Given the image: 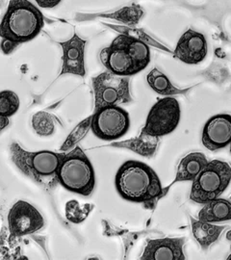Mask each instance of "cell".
Instances as JSON below:
<instances>
[{"mask_svg": "<svg viewBox=\"0 0 231 260\" xmlns=\"http://www.w3.org/2000/svg\"><path fill=\"white\" fill-rule=\"evenodd\" d=\"M87 41L74 34L72 39L67 42L59 43L63 49V66L59 76L71 74L84 77L86 75L85 69V47Z\"/></svg>", "mask_w": 231, "mask_h": 260, "instance_id": "obj_13", "label": "cell"}, {"mask_svg": "<svg viewBox=\"0 0 231 260\" xmlns=\"http://www.w3.org/2000/svg\"><path fill=\"white\" fill-rule=\"evenodd\" d=\"M129 127V114L118 105L102 107L92 116L91 129L98 139H120L126 134Z\"/></svg>", "mask_w": 231, "mask_h": 260, "instance_id": "obj_7", "label": "cell"}, {"mask_svg": "<svg viewBox=\"0 0 231 260\" xmlns=\"http://www.w3.org/2000/svg\"><path fill=\"white\" fill-rule=\"evenodd\" d=\"M185 238L150 239L141 257L142 260H185Z\"/></svg>", "mask_w": 231, "mask_h": 260, "instance_id": "obj_14", "label": "cell"}, {"mask_svg": "<svg viewBox=\"0 0 231 260\" xmlns=\"http://www.w3.org/2000/svg\"><path fill=\"white\" fill-rule=\"evenodd\" d=\"M93 207L92 204L80 205L77 201L72 200L65 205V217L72 223H81L88 218Z\"/></svg>", "mask_w": 231, "mask_h": 260, "instance_id": "obj_23", "label": "cell"}, {"mask_svg": "<svg viewBox=\"0 0 231 260\" xmlns=\"http://www.w3.org/2000/svg\"><path fill=\"white\" fill-rule=\"evenodd\" d=\"M180 105L175 98L158 100L148 113L145 127L148 134L162 137L176 130L180 121Z\"/></svg>", "mask_w": 231, "mask_h": 260, "instance_id": "obj_8", "label": "cell"}, {"mask_svg": "<svg viewBox=\"0 0 231 260\" xmlns=\"http://www.w3.org/2000/svg\"><path fill=\"white\" fill-rule=\"evenodd\" d=\"M197 214L199 220L207 223L229 221L231 219V203L225 199H214L204 204Z\"/></svg>", "mask_w": 231, "mask_h": 260, "instance_id": "obj_17", "label": "cell"}, {"mask_svg": "<svg viewBox=\"0 0 231 260\" xmlns=\"http://www.w3.org/2000/svg\"><path fill=\"white\" fill-rule=\"evenodd\" d=\"M203 144L209 150H218L227 147L231 142V117L220 114L206 121L203 131Z\"/></svg>", "mask_w": 231, "mask_h": 260, "instance_id": "obj_11", "label": "cell"}, {"mask_svg": "<svg viewBox=\"0 0 231 260\" xmlns=\"http://www.w3.org/2000/svg\"><path fill=\"white\" fill-rule=\"evenodd\" d=\"M207 54V42L203 34L188 29L180 37L174 56L185 64H199Z\"/></svg>", "mask_w": 231, "mask_h": 260, "instance_id": "obj_12", "label": "cell"}, {"mask_svg": "<svg viewBox=\"0 0 231 260\" xmlns=\"http://www.w3.org/2000/svg\"><path fill=\"white\" fill-rule=\"evenodd\" d=\"M190 220L194 239L204 250H207L214 242L217 241L221 233L226 228L225 225L211 224L201 220L196 221L192 217Z\"/></svg>", "mask_w": 231, "mask_h": 260, "instance_id": "obj_18", "label": "cell"}, {"mask_svg": "<svg viewBox=\"0 0 231 260\" xmlns=\"http://www.w3.org/2000/svg\"><path fill=\"white\" fill-rule=\"evenodd\" d=\"M124 44L133 62L136 74H138L145 70L150 62V50L148 45L136 37L128 35H124Z\"/></svg>", "mask_w": 231, "mask_h": 260, "instance_id": "obj_19", "label": "cell"}, {"mask_svg": "<svg viewBox=\"0 0 231 260\" xmlns=\"http://www.w3.org/2000/svg\"><path fill=\"white\" fill-rule=\"evenodd\" d=\"M10 124V120L8 117L5 116H1L0 115V132L4 129L5 127H7Z\"/></svg>", "mask_w": 231, "mask_h": 260, "instance_id": "obj_29", "label": "cell"}, {"mask_svg": "<svg viewBox=\"0 0 231 260\" xmlns=\"http://www.w3.org/2000/svg\"><path fill=\"white\" fill-rule=\"evenodd\" d=\"M19 108V95L13 91L5 90L0 92V115L12 117Z\"/></svg>", "mask_w": 231, "mask_h": 260, "instance_id": "obj_24", "label": "cell"}, {"mask_svg": "<svg viewBox=\"0 0 231 260\" xmlns=\"http://www.w3.org/2000/svg\"><path fill=\"white\" fill-rule=\"evenodd\" d=\"M100 58L108 72L114 75L120 76L136 75L133 62L125 47L123 34L116 38L109 47L103 48Z\"/></svg>", "mask_w": 231, "mask_h": 260, "instance_id": "obj_10", "label": "cell"}, {"mask_svg": "<svg viewBox=\"0 0 231 260\" xmlns=\"http://www.w3.org/2000/svg\"><path fill=\"white\" fill-rule=\"evenodd\" d=\"M55 116L41 111L36 113L32 118V126L40 136H49L55 130Z\"/></svg>", "mask_w": 231, "mask_h": 260, "instance_id": "obj_22", "label": "cell"}, {"mask_svg": "<svg viewBox=\"0 0 231 260\" xmlns=\"http://www.w3.org/2000/svg\"><path fill=\"white\" fill-rule=\"evenodd\" d=\"M105 25H107L108 27L113 28L114 30H116V31H118V32H121L122 34H126V33H128V32H132V33H135V34H137L139 37L137 39L139 40H141V41H143L144 43H146L147 45H152V46H154L155 47H158V48H160V49H163V50H166L168 52H171L168 48H166L165 47H163L162 45H160V44H158L157 42H155L153 39H151V38L148 36V34H146L143 30H141V29H132V28L129 27H122V26H116V25H112V24H105Z\"/></svg>", "mask_w": 231, "mask_h": 260, "instance_id": "obj_26", "label": "cell"}, {"mask_svg": "<svg viewBox=\"0 0 231 260\" xmlns=\"http://www.w3.org/2000/svg\"><path fill=\"white\" fill-rule=\"evenodd\" d=\"M147 80L150 88L160 94L163 95H172V94H185L191 88L180 90L176 88L173 84L171 83L170 79L166 75L157 69H153L147 76Z\"/></svg>", "mask_w": 231, "mask_h": 260, "instance_id": "obj_20", "label": "cell"}, {"mask_svg": "<svg viewBox=\"0 0 231 260\" xmlns=\"http://www.w3.org/2000/svg\"><path fill=\"white\" fill-rule=\"evenodd\" d=\"M57 178L59 183L72 193L88 197L94 190V170L80 147L63 153L57 169Z\"/></svg>", "mask_w": 231, "mask_h": 260, "instance_id": "obj_4", "label": "cell"}, {"mask_svg": "<svg viewBox=\"0 0 231 260\" xmlns=\"http://www.w3.org/2000/svg\"><path fill=\"white\" fill-rule=\"evenodd\" d=\"M230 181V166L221 160H212L194 177L190 199L204 205L222 195Z\"/></svg>", "mask_w": 231, "mask_h": 260, "instance_id": "obj_5", "label": "cell"}, {"mask_svg": "<svg viewBox=\"0 0 231 260\" xmlns=\"http://www.w3.org/2000/svg\"><path fill=\"white\" fill-rule=\"evenodd\" d=\"M129 83V76H120L110 72L92 77L94 111L104 106L131 103L133 100L130 93Z\"/></svg>", "mask_w": 231, "mask_h": 260, "instance_id": "obj_6", "label": "cell"}, {"mask_svg": "<svg viewBox=\"0 0 231 260\" xmlns=\"http://www.w3.org/2000/svg\"><path fill=\"white\" fill-rule=\"evenodd\" d=\"M42 8H54L62 0H35Z\"/></svg>", "mask_w": 231, "mask_h": 260, "instance_id": "obj_28", "label": "cell"}, {"mask_svg": "<svg viewBox=\"0 0 231 260\" xmlns=\"http://www.w3.org/2000/svg\"><path fill=\"white\" fill-rule=\"evenodd\" d=\"M91 122H92V116H90L89 118H87L84 121H81L72 131V133L68 136V138L65 139V143L61 147V150L67 151V150H69V149L75 147V145L80 140L83 139L84 136L88 133V131L91 128Z\"/></svg>", "mask_w": 231, "mask_h": 260, "instance_id": "obj_25", "label": "cell"}, {"mask_svg": "<svg viewBox=\"0 0 231 260\" xmlns=\"http://www.w3.org/2000/svg\"><path fill=\"white\" fill-rule=\"evenodd\" d=\"M144 16V11L142 7L137 4H132L131 6L123 7L114 13L110 14H98L93 15V17L101 18H108V19H116L127 25H136L138 24L140 19Z\"/></svg>", "mask_w": 231, "mask_h": 260, "instance_id": "obj_21", "label": "cell"}, {"mask_svg": "<svg viewBox=\"0 0 231 260\" xmlns=\"http://www.w3.org/2000/svg\"><path fill=\"white\" fill-rule=\"evenodd\" d=\"M19 45L18 43L9 40V39H3L0 42V48L2 50V52L6 55H10L17 47H19Z\"/></svg>", "mask_w": 231, "mask_h": 260, "instance_id": "obj_27", "label": "cell"}, {"mask_svg": "<svg viewBox=\"0 0 231 260\" xmlns=\"http://www.w3.org/2000/svg\"><path fill=\"white\" fill-rule=\"evenodd\" d=\"M44 25V15L32 2L10 0L0 22V38L9 39L20 45L37 37Z\"/></svg>", "mask_w": 231, "mask_h": 260, "instance_id": "obj_2", "label": "cell"}, {"mask_svg": "<svg viewBox=\"0 0 231 260\" xmlns=\"http://www.w3.org/2000/svg\"><path fill=\"white\" fill-rule=\"evenodd\" d=\"M10 155L19 171L46 190L55 187L59 181L57 169L63 153L50 150L27 151L17 142L10 146Z\"/></svg>", "mask_w": 231, "mask_h": 260, "instance_id": "obj_3", "label": "cell"}, {"mask_svg": "<svg viewBox=\"0 0 231 260\" xmlns=\"http://www.w3.org/2000/svg\"><path fill=\"white\" fill-rule=\"evenodd\" d=\"M208 162V159L203 152L187 154L179 162L174 183L179 181H193Z\"/></svg>", "mask_w": 231, "mask_h": 260, "instance_id": "obj_16", "label": "cell"}, {"mask_svg": "<svg viewBox=\"0 0 231 260\" xmlns=\"http://www.w3.org/2000/svg\"><path fill=\"white\" fill-rule=\"evenodd\" d=\"M159 138L160 137L150 135L147 132H145L144 130H142L138 137L126 140V141L112 143L110 147L129 149L141 156L152 157L157 150L158 146L160 143Z\"/></svg>", "mask_w": 231, "mask_h": 260, "instance_id": "obj_15", "label": "cell"}, {"mask_svg": "<svg viewBox=\"0 0 231 260\" xmlns=\"http://www.w3.org/2000/svg\"><path fill=\"white\" fill-rule=\"evenodd\" d=\"M115 185L122 199L153 209L164 196L157 174L146 163L129 160L124 162L115 178Z\"/></svg>", "mask_w": 231, "mask_h": 260, "instance_id": "obj_1", "label": "cell"}, {"mask_svg": "<svg viewBox=\"0 0 231 260\" xmlns=\"http://www.w3.org/2000/svg\"><path fill=\"white\" fill-rule=\"evenodd\" d=\"M8 225L11 235L21 237L41 231L45 226V220L35 206L19 201L10 209Z\"/></svg>", "mask_w": 231, "mask_h": 260, "instance_id": "obj_9", "label": "cell"}]
</instances>
